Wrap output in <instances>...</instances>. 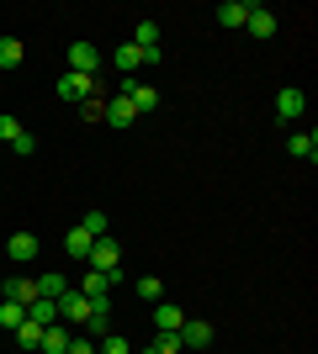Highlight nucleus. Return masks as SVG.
<instances>
[{
	"instance_id": "f257e3e1",
	"label": "nucleus",
	"mask_w": 318,
	"mask_h": 354,
	"mask_svg": "<svg viewBox=\"0 0 318 354\" xmlns=\"http://www.w3.org/2000/svg\"><path fill=\"white\" fill-rule=\"evenodd\" d=\"M91 270H101L112 286L122 281V249H117V238H96V243H91Z\"/></svg>"
},
{
	"instance_id": "f03ea898",
	"label": "nucleus",
	"mask_w": 318,
	"mask_h": 354,
	"mask_svg": "<svg viewBox=\"0 0 318 354\" xmlns=\"http://www.w3.org/2000/svg\"><path fill=\"white\" fill-rule=\"evenodd\" d=\"M59 95H64V101H91V95H96V80H91V74L64 69L59 74Z\"/></svg>"
},
{
	"instance_id": "7ed1b4c3",
	"label": "nucleus",
	"mask_w": 318,
	"mask_h": 354,
	"mask_svg": "<svg viewBox=\"0 0 318 354\" xmlns=\"http://www.w3.org/2000/svg\"><path fill=\"white\" fill-rule=\"evenodd\" d=\"M276 111H281L287 122H297V117L308 111V90H303V85H281V95H276Z\"/></svg>"
},
{
	"instance_id": "20e7f679",
	"label": "nucleus",
	"mask_w": 318,
	"mask_h": 354,
	"mask_svg": "<svg viewBox=\"0 0 318 354\" xmlns=\"http://www.w3.org/2000/svg\"><path fill=\"white\" fill-rule=\"evenodd\" d=\"M69 69H75V74H91V80H96V69H101L96 43H69Z\"/></svg>"
},
{
	"instance_id": "39448f33",
	"label": "nucleus",
	"mask_w": 318,
	"mask_h": 354,
	"mask_svg": "<svg viewBox=\"0 0 318 354\" xmlns=\"http://www.w3.org/2000/svg\"><path fill=\"white\" fill-rule=\"evenodd\" d=\"M37 249H43V243H37V233H11V238H6V254H11L16 265H32V259H37Z\"/></svg>"
},
{
	"instance_id": "423d86ee",
	"label": "nucleus",
	"mask_w": 318,
	"mask_h": 354,
	"mask_svg": "<svg viewBox=\"0 0 318 354\" xmlns=\"http://www.w3.org/2000/svg\"><path fill=\"white\" fill-rule=\"evenodd\" d=\"M101 122H112V127H133V122H138V106L127 101V95H117V101H106Z\"/></svg>"
},
{
	"instance_id": "0eeeda50",
	"label": "nucleus",
	"mask_w": 318,
	"mask_h": 354,
	"mask_svg": "<svg viewBox=\"0 0 318 354\" xmlns=\"http://www.w3.org/2000/svg\"><path fill=\"white\" fill-rule=\"evenodd\" d=\"M181 344H186V349H207V344H212V323L186 317V323H181Z\"/></svg>"
},
{
	"instance_id": "6e6552de",
	"label": "nucleus",
	"mask_w": 318,
	"mask_h": 354,
	"mask_svg": "<svg viewBox=\"0 0 318 354\" xmlns=\"http://www.w3.org/2000/svg\"><path fill=\"white\" fill-rule=\"evenodd\" d=\"M287 153L313 164V159H318V133H313V127H308V133H292V138H287Z\"/></svg>"
},
{
	"instance_id": "1a4fd4ad",
	"label": "nucleus",
	"mask_w": 318,
	"mask_h": 354,
	"mask_svg": "<svg viewBox=\"0 0 318 354\" xmlns=\"http://www.w3.org/2000/svg\"><path fill=\"white\" fill-rule=\"evenodd\" d=\"M244 27H249V37L265 43V37H276V16L265 11V6H249V21H244Z\"/></svg>"
},
{
	"instance_id": "9d476101",
	"label": "nucleus",
	"mask_w": 318,
	"mask_h": 354,
	"mask_svg": "<svg viewBox=\"0 0 318 354\" xmlns=\"http://www.w3.org/2000/svg\"><path fill=\"white\" fill-rule=\"evenodd\" d=\"M6 301H21V307L37 301V281H32V275H11V281H6Z\"/></svg>"
},
{
	"instance_id": "9b49d317",
	"label": "nucleus",
	"mask_w": 318,
	"mask_h": 354,
	"mask_svg": "<svg viewBox=\"0 0 318 354\" xmlns=\"http://www.w3.org/2000/svg\"><path fill=\"white\" fill-rule=\"evenodd\" d=\"M69 339H75V333H69L64 323H48V328H43V344H37V349H43V354H64V349H69Z\"/></svg>"
},
{
	"instance_id": "f8f14e48",
	"label": "nucleus",
	"mask_w": 318,
	"mask_h": 354,
	"mask_svg": "<svg viewBox=\"0 0 318 354\" xmlns=\"http://www.w3.org/2000/svg\"><path fill=\"white\" fill-rule=\"evenodd\" d=\"M27 317H32L37 328L59 323V301H53V296H37V301H27Z\"/></svg>"
},
{
	"instance_id": "ddd939ff",
	"label": "nucleus",
	"mask_w": 318,
	"mask_h": 354,
	"mask_svg": "<svg viewBox=\"0 0 318 354\" xmlns=\"http://www.w3.org/2000/svg\"><path fill=\"white\" fill-rule=\"evenodd\" d=\"M91 243L96 238L85 233V227H69V233H64V254H69V259H91Z\"/></svg>"
},
{
	"instance_id": "4468645a",
	"label": "nucleus",
	"mask_w": 318,
	"mask_h": 354,
	"mask_svg": "<svg viewBox=\"0 0 318 354\" xmlns=\"http://www.w3.org/2000/svg\"><path fill=\"white\" fill-rule=\"evenodd\" d=\"M154 323H159V333H181L186 312L175 307V301H159V307H154Z\"/></svg>"
},
{
	"instance_id": "2eb2a0df",
	"label": "nucleus",
	"mask_w": 318,
	"mask_h": 354,
	"mask_svg": "<svg viewBox=\"0 0 318 354\" xmlns=\"http://www.w3.org/2000/svg\"><path fill=\"white\" fill-rule=\"evenodd\" d=\"M122 95H127V101L138 106V117H143V111H154V106H159V90H154V85H138V80H133V85H127V90H122Z\"/></svg>"
},
{
	"instance_id": "dca6fc26",
	"label": "nucleus",
	"mask_w": 318,
	"mask_h": 354,
	"mask_svg": "<svg viewBox=\"0 0 318 354\" xmlns=\"http://www.w3.org/2000/svg\"><path fill=\"white\" fill-rule=\"evenodd\" d=\"M32 281H37V296H53V301H64V296H69V281H64L59 270H48V275H32Z\"/></svg>"
},
{
	"instance_id": "f3484780",
	"label": "nucleus",
	"mask_w": 318,
	"mask_h": 354,
	"mask_svg": "<svg viewBox=\"0 0 318 354\" xmlns=\"http://www.w3.org/2000/svg\"><path fill=\"white\" fill-rule=\"evenodd\" d=\"M218 21H223V27H244V21H249V0H223V6H218Z\"/></svg>"
},
{
	"instance_id": "a211bd4d",
	"label": "nucleus",
	"mask_w": 318,
	"mask_h": 354,
	"mask_svg": "<svg viewBox=\"0 0 318 354\" xmlns=\"http://www.w3.org/2000/svg\"><path fill=\"white\" fill-rule=\"evenodd\" d=\"M21 323H27V307H21V301H0V328H6V333H16Z\"/></svg>"
},
{
	"instance_id": "6ab92c4d",
	"label": "nucleus",
	"mask_w": 318,
	"mask_h": 354,
	"mask_svg": "<svg viewBox=\"0 0 318 354\" xmlns=\"http://www.w3.org/2000/svg\"><path fill=\"white\" fill-rule=\"evenodd\" d=\"M112 64H117V69H127V74H133L138 64H143V48H133V43H122L117 53H112Z\"/></svg>"
},
{
	"instance_id": "aec40b11",
	"label": "nucleus",
	"mask_w": 318,
	"mask_h": 354,
	"mask_svg": "<svg viewBox=\"0 0 318 354\" xmlns=\"http://www.w3.org/2000/svg\"><path fill=\"white\" fill-rule=\"evenodd\" d=\"M106 291H112V281H106L101 270H85V286H80V296H91V301H96V296H106Z\"/></svg>"
},
{
	"instance_id": "412c9836",
	"label": "nucleus",
	"mask_w": 318,
	"mask_h": 354,
	"mask_svg": "<svg viewBox=\"0 0 318 354\" xmlns=\"http://www.w3.org/2000/svg\"><path fill=\"white\" fill-rule=\"evenodd\" d=\"M16 344H21V349H37V344H43V328H37V323L27 317V323L16 328Z\"/></svg>"
},
{
	"instance_id": "4be33fe9",
	"label": "nucleus",
	"mask_w": 318,
	"mask_h": 354,
	"mask_svg": "<svg viewBox=\"0 0 318 354\" xmlns=\"http://www.w3.org/2000/svg\"><path fill=\"white\" fill-rule=\"evenodd\" d=\"M21 64V43L16 37H0V69H16Z\"/></svg>"
},
{
	"instance_id": "5701e85b",
	"label": "nucleus",
	"mask_w": 318,
	"mask_h": 354,
	"mask_svg": "<svg viewBox=\"0 0 318 354\" xmlns=\"http://www.w3.org/2000/svg\"><path fill=\"white\" fill-rule=\"evenodd\" d=\"M138 296H143V301H159V296H165L159 275H138Z\"/></svg>"
},
{
	"instance_id": "b1692460",
	"label": "nucleus",
	"mask_w": 318,
	"mask_h": 354,
	"mask_svg": "<svg viewBox=\"0 0 318 354\" xmlns=\"http://www.w3.org/2000/svg\"><path fill=\"white\" fill-rule=\"evenodd\" d=\"M149 349H154V354H181L186 344H181V333H159V339H154Z\"/></svg>"
},
{
	"instance_id": "393cba45",
	"label": "nucleus",
	"mask_w": 318,
	"mask_h": 354,
	"mask_svg": "<svg viewBox=\"0 0 318 354\" xmlns=\"http://www.w3.org/2000/svg\"><path fill=\"white\" fill-rule=\"evenodd\" d=\"M96 354H133V344L122 339V333H106V339H101V349H96Z\"/></svg>"
},
{
	"instance_id": "a878e982",
	"label": "nucleus",
	"mask_w": 318,
	"mask_h": 354,
	"mask_svg": "<svg viewBox=\"0 0 318 354\" xmlns=\"http://www.w3.org/2000/svg\"><path fill=\"white\" fill-rule=\"evenodd\" d=\"M91 238H106V212H85V222H80Z\"/></svg>"
},
{
	"instance_id": "bb28decb",
	"label": "nucleus",
	"mask_w": 318,
	"mask_h": 354,
	"mask_svg": "<svg viewBox=\"0 0 318 354\" xmlns=\"http://www.w3.org/2000/svg\"><path fill=\"white\" fill-rule=\"evenodd\" d=\"M21 133H27V127H21L16 117H0V143H16Z\"/></svg>"
},
{
	"instance_id": "cd10ccee",
	"label": "nucleus",
	"mask_w": 318,
	"mask_h": 354,
	"mask_svg": "<svg viewBox=\"0 0 318 354\" xmlns=\"http://www.w3.org/2000/svg\"><path fill=\"white\" fill-rule=\"evenodd\" d=\"M80 111H85V122H101V111H106V101H101V95H91V101L80 106Z\"/></svg>"
},
{
	"instance_id": "c85d7f7f",
	"label": "nucleus",
	"mask_w": 318,
	"mask_h": 354,
	"mask_svg": "<svg viewBox=\"0 0 318 354\" xmlns=\"http://www.w3.org/2000/svg\"><path fill=\"white\" fill-rule=\"evenodd\" d=\"M64 354H96V339H85V333H80V339H69V349Z\"/></svg>"
},
{
	"instance_id": "c756f323",
	"label": "nucleus",
	"mask_w": 318,
	"mask_h": 354,
	"mask_svg": "<svg viewBox=\"0 0 318 354\" xmlns=\"http://www.w3.org/2000/svg\"><path fill=\"white\" fill-rule=\"evenodd\" d=\"M32 148H37V138H32V133H21V138L11 143V153H32Z\"/></svg>"
},
{
	"instance_id": "7c9ffc66",
	"label": "nucleus",
	"mask_w": 318,
	"mask_h": 354,
	"mask_svg": "<svg viewBox=\"0 0 318 354\" xmlns=\"http://www.w3.org/2000/svg\"><path fill=\"white\" fill-rule=\"evenodd\" d=\"M0 180H6V169H0Z\"/></svg>"
},
{
	"instance_id": "2f4dec72",
	"label": "nucleus",
	"mask_w": 318,
	"mask_h": 354,
	"mask_svg": "<svg viewBox=\"0 0 318 354\" xmlns=\"http://www.w3.org/2000/svg\"><path fill=\"white\" fill-rule=\"evenodd\" d=\"M32 354H43V349H32Z\"/></svg>"
}]
</instances>
